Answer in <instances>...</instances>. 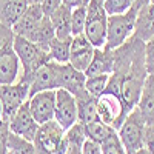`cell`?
I'll list each match as a JSON object with an SVG mask.
<instances>
[{
  "instance_id": "cell-35",
  "label": "cell",
  "mask_w": 154,
  "mask_h": 154,
  "mask_svg": "<svg viewBox=\"0 0 154 154\" xmlns=\"http://www.w3.org/2000/svg\"><path fill=\"white\" fill-rule=\"evenodd\" d=\"M40 8H42V11H43V14L45 16H51L53 14V12L62 5V0H42L40 3Z\"/></svg>"
},
{
  "instance_id": "cell-39",
  "label": "cell",
  "mask_w": 154,
  "mask_h": 154,
  "mask_svg": "<svg viewBox=\"0 0 154 154\" xmlns=\"http://www.w3.org/2000/svg\"><path fill=\"white\" fill-rule=\"evenodd\" d=\"M130 154H149L146 149H145V146L143 148H140V149H137V151H134V152H130Z\"/></svg>"
},
{
  "instance_id": "cell-16",
  "label": "cell",
  "mask_w": 154,
  "mask_h": 154,
  "mask_svg": "<svg viewBox=\"0 0 154 154\" xmlns=\"http://www.w3.org/2000/svg\"><path fill=\"white\" fill-rule=\"evenodd\" d=\"M86 140L85 125L75 122L71 128L65 131L62 142L59 145L57 154H82V148Z\"/></svg>"
},
{
  "instance_id": "cell-30",
  "label": "cell",
  "mask_w": 154,
  "mask_h": 154,
  "mask_svg": "<svg viewBox=\"0 0 154 154\" xmlns=\"http://www.w3.org/2000/svg\"><path fill=\"white\" fill-rule=\"evenodd\" d=\"M100 146H102V154H126V149L117 131H114L103 143H100Z\"/></svg>"
},
{
  "instance_id": "cell-1",
  "label": "cell",
  "mask_w": 154,
  "mask_h": 154,
  "mask_svg": "<svg viewBox=\"0 0 154 154\" xmlns=\"http://www.w3.org/2000/svg\"><path fill=\"white\" fill-rule=\"evenodd\" d=\"M143 48L145 42L133 35L122 46L114 49V69L109 74L105 89L120 94L130 109L137 105L143 82L148 75L145 69Z\"/></svg>"
},
{
  "instance_id": "cell-27",
  "label": "cell",
  "mask_w": 154,
  "mask_h": 154,
  "mask_svg": "<svg viewBox=\"0 0 154 154\" xmlns=\"http://www.w3.org/2000/svg\"><path fill=\"white\" fill-rule=\"evenodd\" d=\"M6 154H35L34 143L9 131L8 136V152Z\"/></svg>"
},
{
  "instance_id": "cell-10",
  "label": "cell",
  "mask_w": 154,
  "mask_h": 154,
  "mask_svg": "<svg viewBox=\"0 0 154 154\" xmlns=\"http://www.w3.org/2000/svg\"><path fill=\"white\" fill-rule=\"evenodd\" d=\"M54 120H57L63 130L71 128L77 122V100L75 96L63 88L56 89V109Z\"/></svg>"
},
{
  "instance_id": "cell-18",
  "label": "cell",
  "mask_w": 154,
  "mask_h": 154,
  "mask_svg": "<svg viewBox=\"0 0 154 154\" xmlns=\"http://www.w3.org/2000/svg\"><path fill=\"white\" fill-rule=\"evenodd\" d=\"M114 69V49L108 48H96L94 57L85 71V75H97V74H111Z\"/></svg>"
},
{
  "instance_id": "cell-25",
  "label": "cell",
  "mask_w": 154,
  "mask_h": 154,
  "mask_svg": "<svg viewBox=\"0 0 154 154\" xmlns=\"http://www.w3.org/2000/svg\"><path fill=\"white\" fill-rule=\"evenodd\" d=\"M72 38H59L54 37L49 45V57L57 63H69V51H71Z\"/></svg>"
},
{
  "instance_id": "cell-37",
  "label": "cell",
  "mask_w": 154,
  "mask_h": 154,
  "mask_svg": "<svg viewBox=\"0 0 154 154\" xmlns=\"http://www.w3.org/2000/svg\"><path fill=\"white\" fill-rule=\"evenodd\" d=\"M62 3L63 5H68L71 8H75V6H79L82 3H89V0H62Z\"/></svg>"
},
{
  "instance_id": "cell-31",
  "label": "cell",
  "mask_w": 154,
  "mask_h": 154,
  "mask_svg": "<svg viewBox=\"0 0 154 154\" xmlns=\"http://www.w3.org/2000/svg\"><path fill=\"white\" fill-rule=\"evenodd\" d=\"M103 6L108 16L122 14L133 6V0H103Z\"/></svg>"
},
{
  "instance_id": "cell-11",
  "label": "cell",
  "mask_w": 154,
  "mask_h": 154,
  "mask_svg": "<svg viewBox=\"0 0 154 154\" xmlns=\"http://www.w3.org/2000/svg\"><path fill=\"white\" fill-rule=\"evenodd\" d=\"M28 103L32 117L38 125L53 120L56 109V89H48V91L32 94L28 99Z\"/></svg>"
},
{
  "instance_id": "cell-29",
  "label": "cell",
  "mask_w": 154,
  "mask_h": 154,
  "mask_svg": "<svg viewBox=\"0 0 154 154\" xmlns=\"http://www.w3.org/2000/svg\"><path fill=\"white\" fill-rule=\"evenodd\" d=\"M86 8H88V3H82L79 6L72 8V12H71V31H72V35L83 34L85 23H86Z\"/></svg>"
},
{
  "instance_id": "cell-24",
  "label": "cell",
  "mask_w": 154,
  "mask_h": 154,
  "mask_svg": "<svg viewBox=\"0 0 154 154\" xmlns=\"http://www.w3.org/2000/svg\"><path fill=\"white\" fill-rule=\"evenodd\" d=\"M56 37V31H54V26L53 23H51L49 17L45 16L42 19V22L38 23V26L35 28V31L31 34V37L28 38V40L37 43L40 48H43L45 51L49 49V45H51V40Z\"/></svg>"
},
{
  "instance_id": "cell-4",
  "label": "cell",
  "mask_w": 154,
  "mask_h": 154,
  "mask_svg": "<svg viewBox=\"0 0 154 154\" xmlns=\"http://www.w3.org/2000/svg\"><path fill=\"white\" fill-rule=\"evenodd\" d=\"M108 14L103 6V0H89L86 8V23L83 34L96 48H103L106 42Z\"/></svg>"
},
{
  "instance_id": "cell-8",
  "label": "cell",
  "mask_w": 154,
  "mask_h": 154,
  "mask_svg": "<svg viewBox=\"0 0 154 154\" xmlns=\"http://www.w3.org/2000/svg\"><path fill=\"white\" fill-rule=\"evenodd\" d=\"M63 136H65V130L54 119L38 125V130L32 140L35 154H57Z\"/></svg>"
},
{
  "instance_id": "cell-3",
  "label": "cell",
  "mask_w": 154,
  "mask_h": 154,
  "mask_svg": "<svg viewBox=\"0 0 154 154\" xmlns=\"http://www.w3.org/2000/svg\"><path fill=\"white\" fill-rule=\"evenodd\" d=\"M12 48H14L16 54L20 60V66H22L20 79H23V80H26L34 71H37L42 65H45L46 62L51 60L48 51H45L37 43L28 40V38H25L22 35L14 34Z\"/></svg>"
},
{
  "instance_id": "cell-17",
  "label": "cell",
  "mask_w": 154,
  "mask_h": 154,
  "mask_svg": "<svg viewBox=\"0 0 154 154\" xmlns=\"http://www.w3.org/2000/svg\"><path fill=\"white\" fill-rule=\"evenodd\" d=\"M86 75L83 71L75 69L71 63H60V88L66 89L71 94L79 96L85 93Z\"/></svg>"
},
{
  "instance_id": "cell-38",
  "label": "cell",
  "mask_w": 154,
  "mask_h": 154,
  "mask_svg": "<svg viewBox=\"0 0 154 154\" xmlns=\"http://www.w3.org/2000/svg\"><path fill=\"white\" fill-rule=\"evenodd\" d=\"M133 3L139 5V6H143V5H148L149 0H133Z\"/></svg>"
},
{
  "instance_id": "cell-2",
  "label": "cell",
  "mask_w": 154,
  "mask_h": 154,
  "mask_svg": "<svg viewBox=\"0 0 154 154\" xmlns=\"http://www.w3.org/2000/svg\"><path fill=\"white\" fill-rule=\"evenodd\" d=\"M140 8H142V6L133 3V6L128 9L126 12L108 16L106 42H105V46L103 48L116 49V48L122 46L130 37H133L134 28H136L137 14H139V9Z\"/></svg>"
},
{
  "instance_id": "cell-42",
  "label": "cell",
  "mask_w": 154,
  "mask_h": 154,
  "mask_svg": "<svg viewBox=\"0 0 154 154\" xmlns=\"http://www.w3.org/2000/svg\"><path fill=\"white\" fill-rule=\"evenodd\" d=\"M149 3H154V0H149Z\"/></svg>"
},
{
  "instance_id": "cell-15",
  "label": "cell",
  "mask_w": 154,
  "mask_h": 154,
  "mask_svg": "<svg viewBox=\"0 0 154 154\" xmlns=\"http://www.w3.org/2000/svg\"><path fill=\"white\" fill-rule=\"evenodd\" d=\"M43 17H45V14H43L40 5L38 3H29L26 11H25L22 14V17L12 25L11 29L16 35H22L25 38H29Z\"/></svg>"
},
{
  "instance_id": "cell-19",
  "label": "cell",
  "mask_w": 154,
  "mask_h": 154,
  "mask_svg": "<svg viewBox=\"0 0 154 154\" xmlns=\"http://www.w3.org/2000/svg\"><path fill=\"white\" fill-rule=\"evenodd\" d=\"M136 106L139 108L146 125L154 123V75H146Z\"/></svg>"
},
{
  "instance_id": "cell-5",
  "label": "cell",
  "mask_w": 154,
  "mask_h": 154,
  "mask_svg": "<svg viewBox=\"0 0 154 154\" xmlns=\"http://www.w3.org/2000/svg\"><path fill=\"white\" fill-rule=\"evenodd\" d=\"M145 128H146L145 119L142 117L139 108L134 106L130 112H128V116L125 117V120L122 122V125L117 130V134H119L122 143L126 149V154L143 148Z\"/></svg>"
},
{
  "instance_id": "cell-23",
  "label": "cell",
  "mask_w": 154,
  "mask_h": 154,
  "mask_svg": "<svg viewBox=\"0 0 154 154\" xmlns=\"http://www.w3.org/2000/svg\"><path fill=\"white\" fill-rule=\"evenodd\" d=\"M77 100V122H80L83 125L99 120L97 114V99L93 97L88 91L75 96Z\"/></svg>"
},
{
  "instance_id": "cell-7",
  "label": "cell",
  "mask_w": 154,
  "mask_h": 154,
  "mask_svg": "<svg viewBox=\"0 0 154 154\" xmlns=\"http://www.w3.org/2000/svg\"><path fill=\"white\" fill-rule=\"evenodd\" d=\"M29 99V83L19 79L14 83L0 85V103H2V119L8 120L17 112V109Z\"/></svg>"
},
{
  "instance_id": "cell-36",
  "label": "cell",
  "mask_w": 154,
  "mask_h": 154,
  "mask_svg": "<svg viewBox=\"0 0 154 154\" xmlns=\"http://www.w3.org/2000/svg\"><path fill=\"white\" fill-rule=\"evenodd\" d=\"M82 154H102V146L100 143L94 142L91 139H86L83 148H82Z\"/></svg>"
},
{
  "instance_id": "cell-20",
  "label": "cell",
  "mask_w": 154,
  "mask_h": 154,
  "mask_svg": "<svg viewBox=\"0 0 154 154\" xmlns=\"http://www.w3.org/2000/svg\"><path fill=\"white\" fill-rule=\"evenodd\" d=\"M28 6V0H0V23L11 28Z\"/></svg>"
},
{
  "instance_id": "cell-41",
  "label": "cell",
  "mask_w": 154,
  "mask_h": 154,
  "mask_svg": "<svg viewBox=\"0 0 154 154\" xmlns=\"http://www.w3.org/2000/svg\"><path fill=\"white\" fill-rule=\"evenodd\" d=\"M0 117H2V103H0Z\"/></svg>"
},
{
  "instance_id": "cell-12",
  "label": "cell",
  "mask_w": 154,
  "mask_h": 154,
  "mask_svg": "<svg viewBox=\"0 0 154 154\" xmlns=\"http://www.w3.org/2000/svg\"><path fill=\"white\" fill-rule=\"evenodd\" d=\"M8 123H9V131L11 133H14V134H17L23 139H28L31 142L34 140L35 133L38 130V123L32 117L28 100L17 109V112L9 119Z\"/></svg>"
},
{
  "instance_id": "cell-22",
  "label": "cell",
  "mask_w": 154,
  "mask_h": 154,
  "mask_svg": "<svg viewBox=\"0 0 154 154\" xmlns=\"http://www.w3.org/2000/svg\"><path fill=\"white\" fill-rule=\"evenodd\" d=\"M71 12L72 8L68 5H60L53 14L49 16V20L54 26L56 37L59 38H72V31H71Z\"/></svg>"
},
{
  "instance_id": "cell-14",
  "label": "cell",
  "mask_w": 154,
  "mask_h": 154,
  "mask_svg": "<svg viewBox=\"0 0 154 154\" xmlns=\"http://www.w3.org/2000/svg\"><path fill=\"white\" fill-rule=\"evenodd\" d=\"M22 66L12 45L0 49V85H9L20 79Z\"/></svg>"
},
{
  "instance_id": "cell-33",
  "label": "cell",
  "mask_w": 154,
  "mask_h": 154,
  "mask_svg": "<svg viewBox=\"0 0 154 154\" xmlns=\"http://www.w3.org/2000/svg\"><path fill=\"white\" fill-rule=\"evenodd\" d=\"M8 136H9V123L8 120L0 117V154L8 152Z\"/></svg>"
},
{
  "instance_id": "cell-32",
  "label": "cell",
  "mask_w": 154,
  "mask_h": 154,
  "mask_svg": "<svg viewBox=\"0 0 154 154\" xmlns=\"http://www.w3.org/2000/svg\"><path fill=\"white\" fill-rule=\"evenodd\" d=\"M143 54H145V69H146V74L154 75V38L145 42Z\"/></svg>"
},
{
  "instance_id": "cell-40",
  "label": "cell",
  "mask_w": 154,
  "mask_h": 154,
  "mask_svg": "<svg viewBox=\"0 0 154 154\" xmlns=\"http://www.w3.org/2000/svg\"><path fill=\"white\" fill-rule=\"evenodd\" d=\"M28 2H29V3H40L42 0H28Z\"/></svg>"
},
{
  "instance_id": "cell-13",
  "label": "cell",
  "mask_w": 154,
  "mask_h": 154,
  "mask_svg": "<svg viewBox=\"0 0 154 154\" xmlns=\"http://www.w3.org/2000/svg\"><path fill=\"white\" fill-rule=\"evenodd\" d=\"M96 46L88 40L85 34L72 35L71 40V51H69V63L79 71H86L93 57H94Z\"/></svg>"
},
{
  "instance_id": "cell-26",
  "label": "cell",
  "mask_w": 154,
  "mask_h": 154,
  "mask_svg": "<svg viewBox=\"0 0 154 154\" xmlns=\"http://www.w3.org/2000/svg\"><path fill=\"white\" fill-rule=\"evenodd\" d=\"M116 130L112 126L106 125L102 120H94L85 125V133H86V139H91L97 143H103L105 140L114 133Z\"/></svg>"
},
{
  "instance_id": "cell-28",
  "label": "cell",
  "mask_w": 154,
  "mask_h": 154,
  "mask_svg": "<svg viewBox=\"0 0 154 154\" xmlns=\"http://www.w3.org/2000/svg\"><path fill=\"white\" fill-rule=\"evenodd\" d=\"M109 80V74H97V75H89L85 80V89L91 94L93 97H99L102 93L106 89Z\"/></svg>"
},
{
  "instance_id": "cell-6",
  "label": "cell",
  "mask_w": 154,
  "mask_h": 154,
  "mask_svg": "<svg viewBox=\"0 0 154 154\" xmlns=\"http://www.w3.org/2000/svg\"><path fill=\"white\" fill-rule=\"evenodd\" d=\"M131 109L128 108L125 100L120 94H116L111 91H103L97 97V114L99 120L105 122L106 125L112 126L116 131L125 120Z\"/></svg>"
},
{
  "instance_id": "cell-34",
  "label": "cell",
  "mask_w": 154,
  "mask_h": 154,
  "mask_svg": "<svg viewBox=\"0 0 154 154\" xmlns=\"http://www.w3.org/2000/svg\"><path fill=\"white\" fill-rule=\"evenodd\" d=\"M143 146L149 154H154V123H148L145 128Z\"/></svg>"
},
{
  "instance_id": "cell-9",
  "label": "cell",
  "mask_w": 154,
  "mask_h": 154,
  "mask_svg": "<svg viewBox=\"0 0 154 154\" xmlns=\"http://www.w3.org/2000/svg\"><path fill=\"white\" fill-rule=\"evenodd\" d=\"M26 82L29 83V97L35 93L60 88V63L49 60L34 71Z\"/></svg>"
},
{
  "instance_id": "cell-21",
  "label": "cell",
  "mask_w": 154,
  "mask_h": 154,
  "mask_svg": "<svg viewBox=\"0 0 154 154\" xmlns=\"http://www.w3.org/2000/svg\"><path fill=\"white\" fill-rule=\"evenodd\" d=\"M134 37H137L142 42H148L154 38V12L151 11L149 3L143 5L139 9L136 28H134Z\"/></svg>"
}]
</instances>
